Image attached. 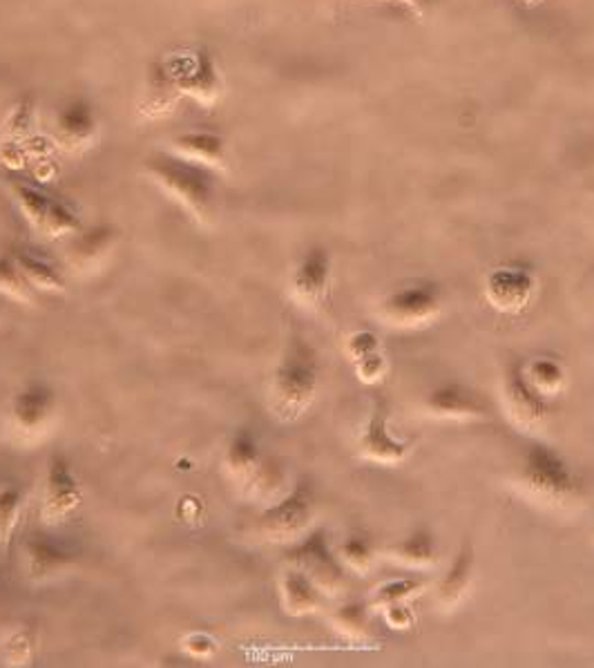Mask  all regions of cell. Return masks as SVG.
Here are the masks:
<instances>
[{
	"instance_id": "cell-39",
	"label": "cell",
	"mask_w": 594,
	"mask_h": 668,
	"mask_svg": "<svg viewBox=\"0 0 594 668\" xmlns=\"http://www.w3.org/2000/svg\"><path fill=\"white\" fill-rule=\"evenodd\" d=\"M533 3H535V0H533Z\"/></svg>"
},
{
	"instance_id": "cell-1",
	"label": "cell",
	"mask_w": 594,
	"mask_h": 668,
	"mask_svg": "<svg viewBox=\"0 0 594 668\" xmlns=\"http://www.w3.org/2000/svg\"><path fill=\"white\" fill-rule=\"evenodd\" d=\"M146 175L194 222L206 224L213 218L217 197L213 170L172 153H159L146 162Z\"/></svg>"
},
{
	"instance_id": "cell-18",
	"label": "cell",
	"mask_w": 594,
	"mask_h": 668,
	"mask_svg": "<svg viewBox=\"0 0 594 668\" xmlns=\"http://www.w3.org/2000/svg\"><path fill=\"white\" fill-rule=\"evenodd\" d=\"M170 153L209 170H220L226 166V144L217 132L209 130L183 132L172 142Z\"/></svg>"
},
{
	"instance_id": "cell-16",
	"label": "cell",
	"mask_w": 594,
	"mask_h": 668,
	"mask_svg": "<svg viewBox=\"0 0 594 668\" xmlns=\"http://www.w3.org/2000/svg\"><path fill=\"white\" fill-rule=\"evenodd\" d=\"M25 561L30 579L47 581L75 566V555L63 544L43 537V534H32L25 542Z\"/></svg>"
},
{
	"instance_id": "cell-28",
	"label": "cell",
	"mask_w": 594,
	"mask_h": 668,
	"mask_svg": "<svg viewBox=\"0 0 594 668\" xmlns=\"http://www.w3.org/2000/svg\"><path fill=\"white\" fill-rule=\"evenodd\" d=\"M0 293L23 304H30L34 300V289L21 274L14 253L0 255Z\"/></svg>"
},
{
	"instance_id": "cell-15",
	"label": "cell",
	"mask_w": 594,
	"mask_h": 668,
	"mask_svg": "<svg viewBox=\"0 0 594 668\" xmlns=\"http://www.w3.org/2000/svg\"><path fill=\"white\" fill-rule=\"evenodd\" d=\"M386 421L389 419H386L384 405H376V410L371 412V419L358 441V452L365 460L380 463V465H395V463H403L410 456V445L391 436Z\"/></svg>"
},
{
	"instance_id": "cell-14",
	"label": "cell",
	"mask_w": 594,
	"mask_h": 668,
	"mask_svg": "<svg viewBox=\"0 0 594 668\" xmlns=\"http://www.w3.org/2000/svg\"><path fill=\"white\" fill-rule=\"evenodd\" d=\"M183 99L177 79L170 70L168 60H157L150 65L144 92L139 99V116L144 121H161L175 114L179 101Z\"/></svg>"
},
{
	"instance_id": "cell-13",
	"label": "cell",
	"mask_w": 594,
	"mask_h": 668,
	"mask_svg": "<svg viewBox=\"0 0 594 668\" xmlns=\"http://www.w3.org/2000/svg\"><path fill=\"white\" fill-rule=\"evenodd\" d=\"M535 276L527 266L507 264L498 266L490 276L485 285V296L496 311L503 313H518L533 300L535 293Z\"/></svg>"
},
{
	"instance_id": "cell-24",
	"label": "cell",
	"mask_w": 594,
	"mask_h": 668,
	"mask_svg": "<svg viewBox=\"0 0 594 668\" xmlns=\"http://www.w3.org/2000/svg\"><path fill=\"white\" fill-rule=\"evenodd\" d=\"M12 194H14V202H16L19 211L27 220V224L32 229L41 231L56 197L47 194L45 190L32 186V183H23V181L12 183Z\"/></svg>"
},
{
	"instance_id": "cell-25",
	"label": "cell",
	"mask_w": 594,
	"mask_h": 668,
	"mask_svg": "<svg viewBox=\"0 0 594 668\" xmlns=\"http://www.w3.org/2000/svg\"><path fill=\"white\" fill-rule=\"evenodd\" d=\"M472 564H474L472 550L470 548L460 550L453 566L447 570V575L442 577V581L438 586V599L445 606L456 604V601L468 592L470 581H472Z\"/></svg>"
},
{
	"instance_id": "cell-9",
	"label": "cell",
	"mask_w": 594,
	"mask_h": 668,
	"mask_svg": "<svg viewBox=\"0 0 594 668\" xmlns=\"http://www.w3.org/2000/svg\"><path fill=\"white\" fill-rule=\"evenodd\" d=\"M56 414V393L43 382H30L12 398L10 421L12 427L25 436L36 438L45 434Z\"/></svg>"
},
{
	"instance_id": "cell-3",
	"label": "cell",
	"mask_w": 594,
	"mask_h": 668,
	"mask_svg": "<svg viewBox=\"0 0 594 668\" xmlns=\"http://www.w3.org/2000/svg\"><path fill=\"white\" fill-rule=\"evenodd\" d=\"M520 483L535 499L554 505L570 501L579 490L572 467L548 445H533L525 452Z\"/></svg>"
},
{
	"instance_id": "cell-11",
	"label": "cell",
	"mask_w": 594,
	"mask_h": 668,
	"mask_svg": "<svg viewBox=\"0 0 594 668\" xmlns=\"http://www.w3.org/2000/svg\"><path fill=\"white\" fill-rule=\"evenodd\" d=\"M503 398L509 419L518 427H537L546 421L548 414V398L541 396L533 382L525 376V367L520 363H514L505 374L503 385Z\"/></svg>"
},
{
	"instance_id": "cell-21",
	"label": "cell",
	"mask_w": 594,
	"mask_h": 668,
	"mask_svg": "<svg viewBox=\"0 0 594 668\" xmlns=\"http://www.w3.org/2000/svg\"><path fill=\"white\" fill-rule=\"evenodd\" d=\"M16 264L21 274L25 276V280L30 282L32 289L45 291V293H63L65 291V278L63 274L56 269V266L32 250H14Z\"/></svg>"
},
{
	"instance_id": "cell-30",
	"label": "cell",
	"mask_w": 594,
	"mask_h": 668,
	"mask_svg": "<svg viewBox=\"0 0 594 668\" xmlns=\"http://www.w3.org/2000/svg\"><path fill=\"white\" fill-rule=\"evenodd\" d=\"M81 231H83L81 218L68 204L60 202V199H54V204H52V209H49V213L43 222L41 233H45L52 240H58V237L79 235Z\"/></svg>"
},
{
	"instance_id": "cell-6",
	"label": "cell",
	"mask_w": 594,
	"mask_h": 668,
	"mask_svg": "<svg viewBox=\"0 0 594 668\" xmlns=\"http://www.w3.org/2000/svg\"><path fill=\"white\" fill-rule=\"evenodd\" d=\"M168 65L183 97L194 99L204 108L217 105L224 94V79L215 58L206 49L190 52L179 56L177 63L168 60Z\"/></svg>"
},
{
	"instance_id": "cell-35",
	"label": "cell",
	"mask_w": 594,
	"mask_h": 668,
	"mask_svg": "<svg viewBox=\"0 0 594 668\" xmlns=\"http://www.w3.org/2000/svg\"><path fill=\"white\" fill-rule=\"evenodd\" d=\"M356 365V376L365 382V385H376L384 378L386 374V358L382 356V352H373L360 360L354 363Z\"/></svg>"
},
{
	"instance_id": "cell-17",
	"label": "cell",
	"mask_w": 594,
	"mask_h": 668,
	"mask_svg": "<svg viewBox=\"0 0 594 668\" xmlns=\"http://www.w3.org/2000/svg\"><path fill=\"white\" fill-rule=\"evenodd\" d=\"M427 410L434 416L451 421H470L485 416V405L479 393L463 385H442L427 398Z\"/></svg>"
},
{
	"instance_id": "cell-32",
	"label": "cell",
	"mask_w": 594,
	"mask_h": 668,
	"mask_svg": "<svg viewBox=\"0 0 594 668\" xmlns=\"http://www.w3.org/2000/svg\"><path fill=\"white\" fill-rule=\"evenodd\" d=\"M423 588L416 579H391L373 590V597L369 599V609H384L395 601H407L414 594H418Z\"/></svg>"
},
{
	"instance_id": "cell-19",
	"label": "cell",
	"mask_w": 594,
	"mask_h": 668,
	"mask_svg": "<svg viewBox=\"0 0 594 668\" xmlns=\"http://www.w3.org/2000/svg\"><path fill=\"white\" fill-rule=\"evenodd\" d=\"M324 592L300 568L289 566L280 579V601L287 615L306 617L322 609Z\"/></svg>"
},
{
	"instance_id": "cell-12",
	"label": "cell",
	"mask_w": 594,
	"mask_h": 668,
	"mask_svg": "<svg viewBox=\"0 0 594 668\" xmlns=\"http://www.w3.org/2000/svg\"><path fill=\"white\" fill-rule=\"evenodd\" d=\"M332 287V255L322 246H311L291 274V293L304 307H320Z\"/></svg>"
},
{
	"instance_id": "cell-20",
	"label": "cell",
	"mask_w": 594,
	"mask_h": 668,
	"mask_svg": "<svg viewBox=\"0 0 594 668\" xmlns=\"http://www.w3.org/2000/svg\"><path fill=\"white\" fill-rule=\"evenodd\" d=\"M264 460H267V456L261 454L255 434L248 427H239L233 434V438L228 441V447L224 454V465H226L228 475L235 481L248 486L250 479L259 472Z\"/></svg>"
},
{
	"instance_id": "cell-36",
	"label": "cell",
	"mask_w": 594,
	"mask_h": 668,
	"mask_svg": "<svg viewBox=\"0 0 594 668\" xmlns=\"http://www.w3.org/2000/svg\"><path fill=\"white\" fill-rule=\"evenodd\" d=\"M345 349H347V356L356 363V360H360V358L378 352L380 349V341H378V336H376L373 331H356V333H351V336H349Z\"/></svg>"
},
{
	"instance_id": "cell-7",
	"label": "cell",
	"mask_w": 594,
	"mask_h": 668,
	"mask_svg": "<svg viewBox=\"0 0 594 668\" xmlns=\"http://www.w3.org/2000/svg\"><path fill=\"white\" fill-rule=\"evenodd\" d=\"M83 503V490L75 477L68 456L56 452L47 460L45 494H43V519L47 523H60L72 516Z\"/></svg>"
},
{
	"instance_id": "cell-23",
	"label": "cell",
	"mask_w": 594,
	"mask_h": 668,
	"mask_svg": "<svg viewBox=\"0 0 594 668\" xmlns=\"http://www.w3.org/2000/svg\"><path fill=\"white\" fill-rule=\"evenodd\" d=\"M389 557L410 568H429L436 564V542L429 532L418 530L403 542L391 546Z\"/></svg>"
},
{
	"instance_id": "cell-29",
	"label": "cell",
	"mask_w": 594,
	"mask_h": 668,
	"mask_svg": "<svg viewBox=\"0 0 594 668\" xmlns=\"http://www.w3.org/2000/svg\"><path fill=\"white\" fill-rule=\"evenodd\" d=\"M334 628L349 639H362L369 631V604H362V601H347L343 604L334 617Z\"/></svg>"
},
{
	"instance_id": "cell-27",
	"label": "cell",
	"mask_w": 594,
	"mask_h": 668,
	"mask_svg": "<svg viewBox=\"0 0 594 668\" xmlns=\"http://www.w3.org/2000/svg\"><path fill=\"white\" fill-rule=\"evenodd\" d=\"M523 367H525L527 380H530L533 387L541 396H546V398L557 396L563 389V385H565V371L552 358H535V360H530V363L523 365Z\"/></svg>"
},
{
	"instance_id": "cell-2",
	"label": "cell",
	"mask_w": 594,
	"mask_h": 668,
	"mask_svg": "<svg viewBox=\"0 0 594 668\" xmlns=\"http://www.w3.org/2000/svg\"><path fill=\"white\" fill-rule=\"evenodd\" d=\"M320 387V365L315 352L302 338H293L284 349L271 380V408L282 421L300 419L315 400Z\"/></svg>"
},
{
	"instance_id": "cell-37",
	"label": "cell",
	"mask_w": 594,
	"mask_h": 668,
	"mask_svg": "<svg viewBox=\"0 0 594 668\" xmlns=\"http://www.w3.org/2000/svg\"><path fill=\"white\" fill-rule=\"evenodd\" d=\"M384 613V622L391 626V628H401V631H407L416 624V615L414 611L407 606V601H395V604H389L382 609Z\"/></svg>"
},
{
	"instance_id": "cell-26",
	"label": "cell",
	"mask_w": 594,
	"mask_h": 668,
	"mask_svg": "<svg viewBox=\"0 0 594 668\" xmlns=\"http://www.w3.org/2000/svg\"><path fill=\"white\" fill-rule=\"evenodd\" d=\"M25 508L23 490L16 486L0 488V550L8 553L14 539V532L21 523Z\"/></svg>"
},
{
	"instance_id": "cell-8",
	"label": "cell",
	"mask_w": 594,
	"mask_h": 668,
	"mask_svg": "<svg viewBox=\"0 0 594 668\" xmlns=\"http://www.w3.org/2000/svg\"><path fill=\"white\" fill-rule=\"evenodd\" d=\"M52 137L63 153L70 155H79L92 148L99 137V119L94 108L83 99L65 103L56 112Z\"/></svg>"
},
{
	"instance_id": "cell-38",
	"label": "cell",
	"mask_w": 594,
	"mask_h": 668,
	"mask_svg": "<svg viewBox=\"0 0 594 668\" xmlns=\"http://www.w3.org/2000/svg\"><path fill=\"white\" fill-rule=\"evenodd\" d=\"M183 650L190 655V657H197V659H206L215 653V639L204 635V633H194V635H188L183 639Z\"/></svg>"
},
{
	"instance_id": "cell-31",
	"label": "cell",
	"mask_w": 594,
	"mask_h": 668,
	"mask_svg": "<svg viewBox=\"0 0 594 668\" xmlns=\"http://www.w3.org/2000/svg\"><path fill=\"white\" fill-rule=\"evenodd\" d=\"M338 557L345 568H349L358 575H365L373 566L376 553H373L369 537H365V534H349V537L338 548Z\"/></svg>"
},
{
	"instance_id": "cell-33",
	"label": "cell",
	"mask_w": 594,
	"mask_h": 668,
	"mask_svg": "<svg viewBox=\"0 0 594 668\" xmlns=\"http://www.w3.org/2000/svg\"><path fill=\"white\" fill-rule=\"evenodd\" d=\"M36 650V631L30 626H23L14 631L5 642V657L14 666H23L34 657Z\"/></svg>"
},
{
	"instance_id": "cell-10",
	"label": "cell",
	"mask_w": 594,
	"mask_h": 668,
	"mask_svg": "<svg viewBox=\"0 0 594 668\" xmlns=\"http://www.w3.org/2000/svg\"><path fill=\"white\" fill-rule=\"evenodd\" d=\"M440 311V291L432 282H416L391 293L382 304V315L391 324L416 326L434 320Z\"/></svg>"
},
{
	"instance_id": "cell-5",
	"label": "cell",
	"mask_w": 594,
	"mask_h": 668,
	"mask_svg": "<svg viewBox=\"0 0 594 668\" xmlns=\"http://www.w3.org/2000/svg\"><path fill=\"white\" fill-rule=\"evenodd\" d=\"M315 514L311 486L298 483L284 499L267 508L259 516V530L273 542H298L304 537Z\"/></svg>"
},
{
	"instance_id": "cell-22",
	"label": "cell",
	"mask_w": 594,
	"mask_h": 668,
	"mask_svg": "<svg viewBox=\"0 0 594 668\" xmlns=\"http://www.w3.org/2000/svg\"><path fill=\"white\" fill-rule=\"evenodd\" d=\"M114 240L116 233L110 226H92L88 231H81L72 244L70 261L79 266V269H86V266H92L105 257Z\"/></svg>"
},
{
	"instance_id": "cell-34",
	"label": "cell",
	"mask_w": 594,
	"mask_h": 668,
	"mask_svg": "<svg viewBox=\"0 0 594 668\" xmlns=\"http://www.w3.org/2000/svg\"><path fill=\"white\" fill-rule=\"evenodd\" d=\"M34 116V103L30 99L14 105L10 119L5 121V135L12 140H23L30 135V125Z\"/></svg>"
},
{
	"instance_id": "cell-4",
	"label": "cell",
	"mask_w": 594,
	"mask_h": 668,
	"mask_svg": "<svg viewBox=\"0 0 594 668\" xmlns=\"http://www.w3.org/2000/svg\"><path fill=\"white\" fill-rule=\"evenodd\" d=\"M287 561L289 566L306 572L324 594H338L347 586L345 566L338 553L328 546L324 530H313L300 537L298 544L289 550Z\"/></svg>"
}]
</instances>
